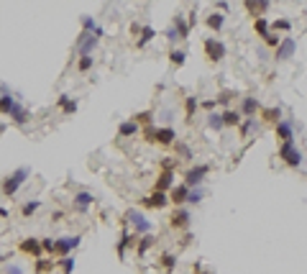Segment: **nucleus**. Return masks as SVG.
I'll return each instance as SVG.
<instances>
[{
	"label": "nucleus",
	"mask_w": 307,
	"mask_h": 274,
	"mask_svg": "<svg viewBox=\"0 0 307 274\" xmlns=\"http://www.w3.org/2000/svg\"><path fill=\"white\" fill-rule=\"evenodd\" d=\"M151 246H154V236L149 233V236H143L141 243H138V257H143V254H146V251L151 249Z\"/></svg>",
	"instance_id": "obj_33"
},
{
	"label": "nucleus",
	"mask_w": 307,
	"mask_h": 274,
	"mask_svg": "<svg viewBox=\"0 0 307 274\" xmlns=\"http://www.w3.org/2000/svg\"><path fill=\"white\" fill-rule=\"evenodd\" d=\"M54 246H57V239H41V251L54 254Z\"/></svg>",
	"instance_id": "obj_39"
},
{
	"label": "nucleus",
	"mask_w": 307,
	"mask_h": 274,
	"mask_svg": "<svg viewBox=\"0 0 307 274\" xmlns=\"http://www.w3.org/2000/svg\"><path fill=\"white\" fill-rule=\"evenodd\" d=\"M154 36H156V31H154L151 26H143V29H141V36H138V41H136V47H138V49H141V47H146V44L154 39Z\"/></svg>",
	"instance_id": "obj_22"
},
{
	"label": "nucleus",
	"mask_w": 307,
	"mask_h": 274,
	"mask_svg": "<svg viewBox=\"0 0 307 274\" xmlns=\"http://www.w3.org/2000/svg\"><path fill=\"white\" fill-rule=\"evenodd\" d=\"M164 36H167L169 41H177V39H179V33H177L174 29H167V33H164Z\"/></svg>",
	"instance_id": "obj_44"
},
{
	"label": "nucleus",
	"mask_w": 307,
	"mask_h": 274,
	"mask_svg": "<svg viewBox=\"0 0 307 274\" xmlns=\"http://www.w3.org/2000/svg\"><path fill=\"white\" fill-rule=\"evenodd\" d=\"M131 243H136V241L131 239V233H128V231H123V233H121V243H118V257H121V259L125 257V249H128Z\"/></svg>",
	"instance_id": "obj_25"
},
{
	"label": "nucleus",
	"mask_w": 307,
	"mask_h": 274,
	"mask_svg": "<svg viewBox=\"0 0 307 274\" xmlns=\"http://www.w3.org/2000/svg\"><path fill=\"white\" fill-rule=\"evenodd\" d=\"M59 105H61V111H64L67 115L77 111V100H72L69 95H59Z\"/></svg>",
	"instance_id": "obj_23"
},
{
	"label": "nucleus",
	"mask_w": 307,
	"mask_h": 274,
	"mask_svg": "<svg viewBox=\"0 0 307 274\" xmlns=\"http://www.w3.org/2000/svg\"><path fill=\"white\" fill-rule=\"evenodd\" d=\"M174 261H177V259H174V257H169V254H167V257H164V267H167V269H171V267H174Z\"/></svg>",
	"instance_id": "obj_45"
},
{
	"label": "nucleus",
	"mask_w": 307,
	"mask_h": 274,
	"mask_svg": "<svg viewBox=\"0 0 307 274\" xmlns=\"http://www.w3.org/2000/svg\"><path fill=\"white\" fill-rule=\"evenodd\" d=\"M169 205V195L167 193H154V195H149L146 200H143V208H167Z\"/></svg>",
	"instance_id": "obj_13"
},
{
	"label": "nucleus",
	"mask_w": 307,
	"mask_h": 274,
	"mask_svg": "<svg viewBox=\"0 0 307 274\" xmlns=\"http://www.w3.org/2000/svg\"><path fill=\"white\" fill-rule=\"evenodd\" d=\"M256 111H259V100H256V97H243V105H241V111H238V113L248 115V118H254Z\"/></svg>",
	"instance_id": "obj_18"
},
{
	"label": "nucleus",
	"mask_w": 307,
	"mask_h": 274,
	"mask_svg": "<svg viewBox=\"0 0 307 274\" xmlns=\"http://www.w3.org/2000/svg\"><path fill=\"white\" fill-rule=\"evenodd\" d=\"M272 29H274V31H290V29H292V21H287V18H279V21L272 23Z\"/></svg>",
	"instance_id": "obj_35"
},
{
	"label": "nucleus",
	"mask_w": 307,
	"mask_h": 274,
	"mask_svg": "<svg viewBox=\"0 0 307 274\" xmlns=\"http://www.w3.org/2000/svg\"><path fill=\"white\" fill-rule=\"evenodd\" d=\"M171 29L179 33V39H187L189 36V23H184L182 16H174V26H171Z\"/></svg>",
	"instance_id": "obj_21"
},
{
	"label": "nucleus",
	"mask_w": 307,
	"mask_h": 274,
	"mask_svg": "<svg viewBox=\"0 0 307 274\" xmlns=\"http://www.w3.org/2000/svg\"><path fill=\"white\" fill-rule=\"evenodd\" d=\"M189 221H192V215H189L187 208L174 210V215H171V228H189Z\"/></svg>",
	"instance_id": "obj_14"
},
{
	"label": "nucleus",
	"mask_w": 307,
	"mask_h": 274,
	"mask_svg": "<svg viewBox=\"0 0 307 274\" xmlns=\"http://www.w3.org/2000/svg\"><path fill=\"white\" fill-rule=\"evenodd\" d=\"M276 136H279L284 144H294V126H292V121L282 118V121L276 123Z\"/></svg>",
	"instance_id": "obj_10"
},
{
	"label": "nucleus",
	"mask_w": 307,
	"mask_h": 274,
	"mask_svg": "<svg viewBox=\"0 0 307 274\" xmlns=\"http://www.w3.org/2000/svg\"><path fill=\"white\" fill-rule=\"evenodd\" d=\"M187 195H189V187H187L184 182H182V185L171 187V193H169V200H171V203H174V205H182V203H187Z\"/></svg>",
	"instance_id": "obj_16"
},
{
	"label": "nucleus",
	"mask_w": 307,
	"mask_h": 274,
	"mask_svg": "<svg viewBox=\"0 0 307 274\" xmlns=\"http://www.w3.org/2000/svg\"><path fill=\"white\" fill-rule=\"evenodd\" d=\"M264 118L272 123H279L282 121V108H269V111H264Z\"/></svg>",
	"instance_id": "obj_31"
},
{
	"label": "nucleus",
	"mask_w": 307,
	"mask_h": 274,
	"mask_svg": "<svg viewBox=\"0 0 307 274\" xmlns=\"http://www.w3.org/2000/svg\"><path fill=\"white\" fill-rule=\"evenodd\" d=\"M97 44H100V39L92 33H79L77 36V44H75V51H77V57H92V51L97 49Z\"/></svg>",
	"instance_id": "obj_3"
},
{
	"label": "nucleus",
	"mask_w": 307,
	"mask_h": 274,
	"mask_svg": "<svg viewBox=\"0 0 307 274\" xmlns=\"http://www.w3.org/2000/svg\"><path fill=\"white\" fill-rule=\"evenodd\" d=\"M92 64H95V59H92V57H79V62H77V69H79V72H87V69L92 67Z\"/></svg>",
	"instance_id": "obj_36"
},
{
	"label": "nucleus",
	"mask_w": 307,
	"mask_h": 274,
	"mask_svg": "<svg viewBox=\"0 0 307 274\" xmlns=\"http://www.w3.org/2000/svg\"><path fill=\"white\" fill-rule=\"evenodd\" d=\"M29 177H31V167H18L15 172H11V175L5 177V182H3V193H5L8 197H13Z\"/></svg>",
	"instance_id": "obj_1"
},
{
	"label": "nucleus",
	"mask_w": 307,
	"mask_h": 274,
	"mask_svg": "<svg viewBox=\"0 0 307 274\" xmlns=\"http://www.w3.org/2000/svg\"><path fill=\"white\" fill-rule=\"evenodd\" d=\"M169 59H171V64L182 67V64H184V59H187V51H182V49H174V51L169 54Z\"/></svg>",
	"instance_id": "obj_29"
},
{
	"label": "nucleus",
	"mask_w": 307,
	"mask_h": 274,
	"mask_svg": "<svg viewBox=\"0 0 307 274\" xmlns=\"http://www.w3.org/2000/svg\"><path fill=\"white\" fill-rule=\"evenodd\" d=\"M223 23H225V16H223V13H210V16H207V26H210V29L220 31Z\"/></svg>",
	"instance_id": "obj_26"
},
{
	"label": "nucleus",
	"mask_w": 307,
	"mask_h": 274,
	"mask_svg": "<svg viewBox=\"0 0 307 274\" xmlns=\"http://www.w3.org/2000/svg\"><path fill=\"white\" fill-rule=\"evenodd\" d=\"M207 172H210V167H207V164H197V167H192V169L184 175V185H187L189 190L200 187L202 182H205V177H207Z\"/></svg>",
	"instance_id": "obj_5"
},
{
	"label": "nucleus",
	"mask_w": 307,
	"mask_h": 274,
	"mask_svg": "<svg viewBox=\"0 0 307 274\" xmlns=\"http://www.w3.org/2000/svg\"><path fill=\"white\" fill-rule=\"evenodd\" d=\"M79 241H82V236H77V233H75V236H64V239H57V246H54V254H59V257L64 259V257H69V254L77 249V246H79Z\"/></svg>",
	"instance_id": "obj_7"
},
{
	"label": "nucleus",
	"mask_w": 307,
	"mask_h": 274,
	"mask_svg": "<svg viewBox=\"0 0 307 274\" xmlns=\"http://www.w3.org/2000/svg\"><path fill=\"white\" fill-rule=\"evenodd\" d=\"M220 115H223V126H238L241 123V113L238 111H225Z\"/></svg>",
	"instance_id": "obj_24"
},
{
	"label": "nucleus",
	"mask_w": 307,
	"mask_h": 274,
	"mask_svg": "<svg viewBox=\"0 0 307 274\" xmlns=\"http://www.w3.org/2000/svg\"><path fill=\"white\" fill-rule=\"evenodd\" d=\"M5 129H8V126H5V123H0V136H3V133H5Z\"/></svg>",
	"instance_id": "obj_46"
},
{
	"label": "nucleus",
	"mask_w": 307,
	"mask_h": 274,
	"mask_svg": "<svg viewBox=\"0 0 307 274\" xmlns=\"http://www.w3.org/2000/svg\"><path fill=\"white\" fill-rule=\"evenodd\" d=\"M125 221H128V223L133 226V233H143V236H149V233L154 231V223H151L149 218L141 213V210H128Z\"/></svg>",
	"instance_id": "obj_2"
},
{
	"label": "nucleus",
	"mask_w": 307,
	"mask_h": 274,
	"mask_svg": "<svg viewBox=\"0 0 307 274\" xmlns=\"http://www.w3.org/2000/svg\"><path fill=\"white\" fill-rule=\"evenodd\" d=\"M0 215H3V218H5V215H8V210H5V208H0Z\"/></svg>",
	"instance_id": "obj_47"
},
{
	"label": "nucleus",
	"mask_w": 307,
	"mask_h": 274,
	"mask_svg": "<svg viewBox=\"0 0 307 274\" xmlns=\"http://www.w3.org/2000/svg\"><path fill=\"white\" fill-rule=\"evenodd\" d=\"M75 210L77 213H87L90 208H92V203H95V197H92V193H87V190H82V193H77L75 197Z\"/></svg>",
	"instance_id": "obj_11"
},
{
	"label": "nucleus",
	"mask_w": 307,
	"mask_h": 274,
	"mask_svg": "<svg viewBox=\"0 0 307 274\" xmlns=\"http://www.w3.org/2000/svg\"><path fill=\"white\" fill-rule=\"evenodd\" d=\"M202 195H205V193H202V190H200V187H195V190H189V195H187V203H189V205H195V203H200V200H202Z\"/></svg>",
	"instance_id": "obj_34"
},
{
	"label": "nucleus",
	"mask_w": 307,
	"mask_h": 274,
	"mask_svg": "<svg viewBox=\"0 0 307 274\" xmlns=\"http://www.w3.org/2000/svg\"><path fill=\"white\" fill-rule=\"evenodd\" d=\"M5 274H26V269L21 267V264H8V267H5Z\"/></svg>",
	"instance_id": "obj_40"
},
{
	"label": "nucleus",
	"mask_w": 307,
	"mask_h": 274,
	"mask_svg": "<svg viewBox=\"0 0 307 274\" xmlns=\"http://www.w3.org/2000/svg\"><path fill=\"white\" fill-rule=\"evenodd\" d=\"M254 26H256V31H259V36H261V39H266V36L272 33V31H269V21H266L264 16H259L256 21H254Z\"/></svg>",
	"instance_id": "obj_27"
},
{
	"label": "nucleus",
	"mask_w": 307,
	"mask_h": 274,
	"mask_svg": "<svg viewBox=\"0 0 307 274\" xmlns=\"http://www.w3.org/2000/svg\"><path fill=\"white\" fill-rule=\"evenodd\" d=\"M256 129V121H254V118H248V121H243V126H241V133L243 136H248L251 131H254Z\"/></svg>",
	"instance_id": "obj_38"
},
{
	"label": "nucleus",
	"mask_w": 307,
	"mask_h": 274,
	"mask_svg": "<svg viewBox=\"0 0 307 274\" xmlns=\"http://www.w3.org/2000/svg\"><path fill=\"white\" fill-rule=\"evenodd\" d=\"M8 118H11V121H13L15 126H26V123H29V118H31V113L26 111V105L15 103V105H13V111L8 113Z\"/></svg>",
	"instance_id": "obj_12"
},
{
	"label": "nucleus",
	"mask_w": 307,
	"mask_h": 274,
	"mask_svg": "<svg viewBox=\"0 0 307 274\" xmlns=\"http://www.w3.org/2000/svg\"><path fill=\"white\" fill-rule=\"evenodd\" d=\"M264 41L269 44V47H274V49H276V47H279V41H282V39H279V36H274V33H269Z\"/></svg>",
	"instance_id": "obj_42"
},
{
	"label": "nucleus",
	"mask_w": 307,
	"mask_h": 274,
	"mask_svg": "<svg viewBox=\"0 0 307 274\" xmlns=\"http://www.w3.org/2000/svg\"><path fill=\"white\" fill-rule=\"evenodd\" d=\"M294 49H297L294 39H290V36H287V39H282V41H279V47L274 49V59H276V62H284V59H290L292 54H294Z\"/></svg>",
	"instance_id": "obj_8"
},
{
	"label": "nucleus",
	"mask_w": 307,
	"mask_h": 274,
	"mask_svg": "<svg viewBox=\"0 0 307 274\" xmlns=\"http://www.w3.org/2000/svg\"><path fill=\"white\" fill-rule=\"evenodd\" d=\"M207 126L215 129V131H220L223 129V115L220 113H210V115H207Z\"/></svg>",
	"instance_id": "obj_30"
},
{
	"label": "nucleus",
	"mask_w": 307,
	"mask_h": 274,
	"mask_svg": "<svg viewBox=\"0 0 307 274\" xmlns=\"http://www.w3.org/2000/svg\"><path fill=\"white\" fill-rule=\"evenodd\" d=\"M177 151H179V154H182V157H184V159H192V154H189V149H187V146H184V144H177Z\"/></svg>",
	"instance_id": "obj_43"
},
{
	"label": "nucleus",
	"mask_w": 307,
	"mask_h": 274,
	"mask_svg": "<svg viewBox=\"0 0 307 274\" xmlns=\"http://www.w3.org/2000/svg\"><path fill=\"white\" fill-rule=\"evenodd\" d=\"M279 159H284L290 167H300L302 159H305V154L297 149L294 144H282V146H279Z\"/></svg>",
	"instance_id": "obj_4"
},
{
	"label": "nucleus",
	"mask_w": 307,
	"mask_h": 274,
	"mask_svg": "<svg viewBox=\"0 0 307 274\" xmlns=\"http://www.w3.org/2000/svg\"><path fill=\"white\" fill-rule=\"evenodd\" d=\"M15 103H18V100L13 97V93L0 95V113H3V115H8V113L13 111V105H15Z\"/></svg>",
	"instance_id": "obj_20"
},
{
	"label": "nucleus",
	"mask_w": 307,
	"mask_h": 274,
	"mask_svg": "<svg viewBox=\"0 0 307 274\" xmlns=\"http://www.w3.org/2000/svg\"><path fill=\"white\" fill-rule=\"evenodd\" d=\"M21 251L23 254H31V257L39 259L41 257V239H23L21 241Z\"/></svg>",
	"instance_id": "obj_15"
},
{
	"label": "nucleus",
	"mask_w": 307,
	"mask_h": 274,
	"mask_svg": "<svg viewBox=\"0 0 307 274\" xmlns=\"http://www.w3.org/2000/svg\"><path fill=\"white\" fill-rule=\"evenodd\" d=\"M39 208H41V200H31V203H26V205L21 208V213H23L26 218H29V215H33Z\"/></svg>",
	"instance_id": "obj_32"
},
{
	"label": "nucleus",
	"mask_w": 307,
	"mask_h": 274,
	"mask_svg": "<svg viewBox=\"0 0 307 274\" xmlns=\"http://www.w3.org/2000/svg\"><path fill=\"white\" fill-rule=\"evenodd\" d=\"M57 264L64 269V274H72V272H75V267H77V259L75 257H64V259H59Z\"/></svg>",
	"instance_id": "obj_28"
},
{
	"label": "nucleus",
	"mask_w": 307,
	"mask_h": 274,
	"mask_svg": "<svg viewBox=\"0 0 307 274\" xmlns=\"http://www.w3.org/2000/svg\"><path fill=\"white\" fill-rule=\"evenodd\" d=\"M133 133H138V123L136 121H123L118 126V136H121V139H128V136H133Z\"/></svg>",
	"instance_id": "obj_19"
},
{
	"label": "nucleus",
	"mask_w": 307,
	"mask_h": 274,
	"mask_svg": "<svg viewBox=\"0 0 307 274\" xmlns=\"http://www.w3.org/2000/svg\"><path fill=\"white\" fill-rule=\"evenodd\" d=\"M54 264H57V261H49V259H39V264H36V272H49L51 267H54Z\"/></svg>",
	"instance_id": "obj_37"
},
{
	"label": "nucleus",
	"mask_w": 307,
	"mask_h": 274,
	"mask_svg": "<svg viewBox=\"0 0 307 274\" xmlns=\"http://www.w3.org/2000/svg\"><path fill=\"white\" fill-rule=\"evenodd\" d=\"M146 139L156 144H177V131L174 129H146Z\"/></svg>",
	"instance_id": "obj_6"
},
{
	"label": "nucleus",
	"mask_w": 307,
	"mask_h": 274,
	"mask_svg": "<svg viewBox=\"0 0 307 274\" xmlns=\"http://www.w3.org/2000/svg\"><path fill=\"white\" fill-rule=\"evenodd\" d=\"M171 187H174V172L164 169L161 177H159V182H156V193H167V190H171Z\"/></svg>",
	"instance_id": "obj_17"
},
{
	"label": "nucleus",
	"mask_w": 307,
	"mask_h": 274,
	"mask_svg": "<svg viewBox=\"0 0 307 274\" xmlns=\"http://www.w3.org/2000/svg\"><path fill=\"white\" fill-rule=\"evenodd\" d=\"M205 51H207V59L220 62V59L225 57V44L218 41V39H207V41H205Z\"/></svg>",
	"instance_id": "obj_9"
},
{
	"label": "nucleus",
	"mask_w": 307,
	"mask_h": 274,
	"mask_svg": "<svg viewBox=\"0 0 307 274\" xmlns=\"http://www.w3.org/2000/svg\"><path fill=\"white\" fill-rule=\"evenodd\" d=\"M197 105H200V103H197V97H187V115H192L197 111Z\"/></svg>",
	"instance_id": "obj_41"
}]
</instances>
